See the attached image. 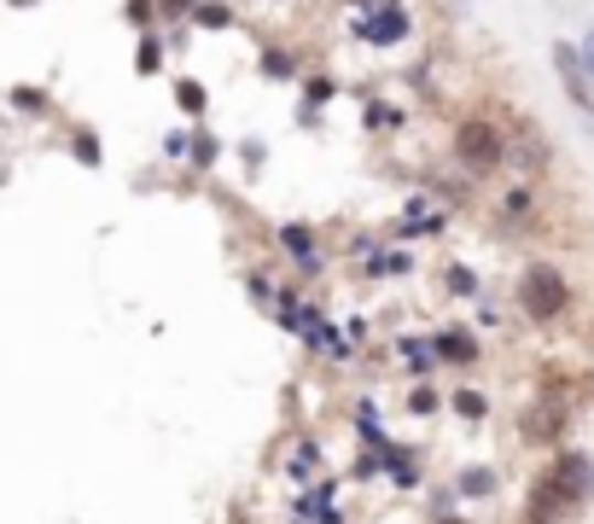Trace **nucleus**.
I'll return each mask as SVG.
<instances>
[{
	"mask_svg": "<svg viewBox=\"0 0 594 524\" xmlns=\"http://www.w3.org/2000/svg\"><path fill=\"white\" fill-rule=\"evenodd\" d=\"M519 304L537 315V320H554L571 304V292H565V280H560L554 262H530L525 280H519Z\"/></svg>",
	"mask_w": 594,
	"mask_h": 524,
	"instance_id": "obj_1",
	"label": "nucleus"
},
{
	"mask_svg": "<svg viewBox=\"0 0 594 524\" xmlns=\"http://www.w3.org/2000/svg\"><path fill=\"white\" fill-rule=\"evenodd\" d=\"M455 146H461V157H473L478 170H489V164H501V134L489 129V123H461V134H455Z\"/></svg>",
	"mask_w": 594,
	"mask_h": 524,
	"instance_id": "obj_2",
	"label": "nucleus"
},
{
	"mask_svg": "<svg viewBox=\"0 0 594 524\" xmlns=\"http://www.w3.org/2000/svg\"><path fill=\"white\" fill-rule=\"evenodd\" d=\"M548 483H554L560 495H571V501H588L594 495V467H588L583 455H560L554 460V478H548Z\"/></svg>",
	"mask_w": 594,
	"mask_h": 524,
	"instance_id": "obj_3",
	"label": "nucleus"
},
{
	"mask_svg": "<svg viewBox=\"0 0 594 524\" xmlns=\"http://www.w3.org/2000/svg\"><path fill=\"white\" fill-rule=\"evenodd\" d=\"M408 35V18H402V7H379V12H367L361 18V42H379V47H391V42H402Z\"/></svg>",
	"mask_w": 594,
	"mask_h": 524,
	"instance_id": "obj_4",
	"label": "nucleus"
},
{
	"mask_svg": "<svg viewBox=\"0 0 594 524\" xmlns=\"http://www.w3.org/2000/svg\"><path fill=\"white\" fill-rule=\"evenodd\" d=\"M560 426H565V408H560V402H542V408L525 419V437L530 443H548V437H560Z\"/></svg>",
	"mask_w": 594,
	"mask_h": 524,
	"instance_id": "obj_5",
	"label": "nucleus"
},
{
	"mask_svg": "<svg viewBox=\"0 0 594 524\" xmlns=\"http://www.w3.org/2000/svg\"><path fill=\"white\" fill-rule=\"evenodd\" d=\"M438 350H443V361H473L478 356V345H473V338H461V332H443Z\"/></svg>",
	"mask_w": 594,
	"mask_h": 524,
	"instance_id": "obj_6",
	"label": "nucleus"
},
{
	"mask_svg": "<svg viewBox=\"0 0 594 524\" xmlns=\"http://www.w3.org/2000/svg\"><path fill=\"white\" fill-rule=\"evenodd\" d=\"M455 408H461L466 419H478V414H484V396H478V391H461V396H455Z\"/></svg>",
	"mask_w": 594,
	"mask_h": 524,
	"instance_id": "obj_7",
	"label": "nucleus"
},
{
	"mask_svg": "<svg viewBox=\"0 0 594 524\" xmlns=\"http://www.w3.org/2000/svg\"><path fill=\"white\" fill-rule=\"evenodd\" d=\"M181 106H187V111H198V106H204V88H193V83H181Z\"/></svg>",
	"mask_w": 594,
	"mask_h": 524,
	"instance_id": "obj_8",
	"label": "nucleus"
},
{
	"mask_svg": "<svg viewBox=\"0 0 594 524\" xmlns=\"http://www.w3.org/2000/svg\"><path fill=\"white\" fill-rule=\"evenodd\" d=\"M583 65H588V76H594V35H588V42H583Z\"/></svg>",
	"mask_w": 594,
	"mask_h": 524,
	"instance_id": "obj_9",
	"label": "nucleus"
},
{
	"mask_svg": "<svg viewBox=\"0 0 594 524\" xmlns=\"http://www.w3.org/2000/svg\"><path fill=\"white\" fill-rule=\"evenodd\" d=\"M163 7H170V12H187V7H193V0H163Z\"/></svg>",
	"mask_w": 594,
	"mask_h": 524,
	"instance_id": "obj_10",
	"label": "nucleus"
},
{
	"mask_svg": "<svg viewBox=\"0 0 594 524\" xmlns=\"http://www.w3.org/2000/svg\"><path fill=\"white\" fill-rule=\"evenodd\" d=\"M443 524H455V518H443Z\"/></svg>",
	"mask_w": 594,
	"mask_h": 524,
	"instance_id": "obj_11",
	"label": "nucleus"
}]
</instances>
